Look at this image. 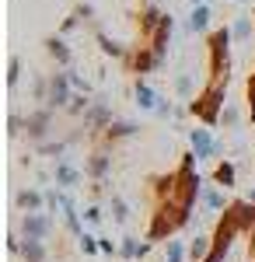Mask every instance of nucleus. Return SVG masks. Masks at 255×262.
Listing matches in <instances>:
<instances>
[{
	"instance_id": "37998d69",
	"label": "nucleus",
	"mask_w": 255,
	"mask_h": 262,
	"mask_svg": "<svg viewBox=\"0 0 255 262\" xmlns=\"http://www.w3.org/2000/svg\"><path fill=\"white\" fill-rule=\"evenodd\" d=\"M248 200H252V203H255V185H252V189H248Z\"/></svg>"
},
{
	"instance_id": "7c9ffc66",
	"label": "nucleus",
	"mask_w": 255,
	"mask_h": 262,
	"mask_svg": "<svg viewBox=\"0 0 255 262\" xmlns=\"http://www.w3.org/2000/svg\"><path fill=\"white\" fill-rule=\"evenodd\" d=\"M77 245H80V252H84V255H98V252H101L98 238H95V234H88V231L77 238Z\"/></svg>"
},
{
	"instance_id": "9d476101",
	"label": "nucleus",
	"mask_w": 255,
	"mask_h": 262,
	"mask_svg": "<svg viewBox=\"0 0 255 262\" xmlns=\"http://www.w3.org/2000/svg\"><path fill=\"white\" fill-rule=\"evenodd\" d=\"M109 171H112V154H109V147L91 150V154L84 158V175H88V179H109Z\"/></svg>"
},
{
	"instance_id": "0eeeda50",
	"label": "nucleus",
	"mask_w": 255,
	"mask_h": 262,
	"mask_svg": "<svg viewBox=\"0 0 255 262\" xmlns=\"http://www.w3.org/2000/svg\"><path fill=\"white\" fill-rule=\"evenodd\" d=\"M49 129H53V108H49V105L25 116V133H28V140L42 143L46 137H49Z\"/></svg>"
},
{
	"instance_id": "a211bd4d",
	"label": "nucleus",
	"mask_w": 255,
	"mask_h": 262,
	"mask_svg": "<svg viewBox=\"0 0 255 262\" xmlns=\"http://www.w3.org/2000/svg\"><path fill=\"white\" fill-rule=\"evenodd\" d=\"M210 18H214V11H210L206 4H199V7H193V14H189V25H185V28H189L193 35H203V32L210 28Z\"/></svg>"
},
{
	"instance_id": "2f4dec72",
	"label": "nucleus",
	"mask_w": 255,
	"mask_h": 262,
	"mask_svg": "<svg viewBox=\"0 0 255 262\" xmlns=\"http://www.w3.org/2000/svg\"><path fill=\"white\" fill-rule=\"evenodd\" d=\"M18 81H21V56L14 53V56L7 60V84H11V88H18Z\"/></svg>"
},
{
	"instance_id": "f3484780",
	"label": "nucleus",
	"mask_w": 255,
	"mask_h": 262,
	"mask_svg": "<svg viewBox=\"0 0 255 262\" xmlns=\"http://www.w3.org/2000/svg\"><path fill=\"white\" fill-rule=\"evenodd\" d=\"M214 182L220 185V189H235V185H238V168H235V161H227V158H224V161L217 164V168H214Z\"/></svg>"
},
{
	"instance_id": "2eb2a0df",
	"label": "nucleus",
	"mask_w": 255,
	"mask_h": 262,
	"mask_svg": "<svg viewBox=\"0 0 255 262\" xmlns=\"http://www.w3.org/2000/svg\"><path fill=\"white\" fill-rule=\"evenodd\" d=\"M42 46H46V53H49L59 67H70V63H74V53H70V46H67V39H63L59 32H56V35H46Z\"/></svg>"
},
{
	"instance_id": "dca6fc26",
	"label": "nucleus",
	"mask_w": 255,
	"mask_h": 262,
	"mask_svg": "<svg viewBox=\"0 0 255 262\" xmlns=\"http://www.w3.org/2000/svg\"><path fill=\"white\" fill-rule=\"evenodd\" d=\"M133 98H137V105L143 108V112H154L157 101H161V95H157V91L143 81V77H137V84H133Z\"/></svg>"
},
{
	"instance_id": "ea45409f",
	"label": "nucleus",
	"mask_w": 255,
	"mask_h": 262,
	"mask_svg": "<svg viewBox=\"0 0 255 262\" xmlns=\"http://www.w3.org/2000/svg\"><path fill=\"white\" fill-rule=\"evenodd\" d=\"M84 221H88V224H101V206H98V203H91V206L84 210Z\"/></svg>"
},
{
	"instance_id": "412c9836",
	"label": "nucleus",
	"mask_w": 255,
	"mask_h": 262,
	"mask_svg": "<svg viewBox=\"0 0 255 262\" xmlns=\"http://www.w3.org/2000/svg\"><path fill=\"white\" fill-rule=\"evenodd\" d=\"M199 200H203V206H206L210 213H217V210H227V206H231V203L224 200V192L217 189V182H214V185H206V189H203V196H199Z\"/></svg>"
},
{
	"instance_id": "b1692460",
	"label": "nucleus",
	"mask_w": 255,
	"mask_h": 262,
	"mask_svg": "<svg viewBox=\"0 0 255 262\" xmlns=\"http://www.w3.org/2000/svg\"><path fill=\"white\" fill-rule=\"evenodd\" d=\"M91 105H95V101L88 98V95H84V91H77V95H74V98H70V105H67V108H63V112H67V116H70V119H84V112H88V108H91Z\"/></svg>"
},
{
	"instance_id": "4468645a",
	"label": "nucleus",
	"mask_w": 255,
	"mask_h": 262,
	"mask_svg": "<svg viewBox=\"0 0 255 262\" xmlns=\"http://www.w3.org/2000/svg\"><path fill=\"white\" fill-rule=\"evenodd\" d=\"M161 18H164V11H157V7H151V4H143V11H140V18H137L140 42H151V35L157 32V25H161Z\"/></svg>"
},
{
	"instance_id": "c03bdc74",
	"label": "nucleus",
	"mask_w": 255,
	"mask_h": 262,
	"mask_svg": "<svg viewBox=\"0 0 255 262\" xmlns=\"http://www.w3.org/2000/svg\"><path fill=\"white\" fill-rule=\"evenodd\" d=\"M189 4H193V7H199V4H206V0H189Z\"/></svg>"
},
{
	"instance_id": "39448f33",
	"label": "nucleus",
	"mask_w": 255,
	"mask_h": 262,
	"mask_svg": "<svg viewBox=\"0 0 255 262\" xmlns=\"http://www.w3.org/2000/svg\"><path fill=\"white\" fill-rule=\"evenodd\" d=\"M126 67H130V74H151V70H157V67H161V56H157L154 49H151V46H147V42H143V46H133V49H130V56H126Z\"/></svg>"
},
{
	"instance_id": "1a4fd4ad",
	"label": "nucleus",
	"mask_w": 255,
	"mask_h": 262,
	"mask_svg": "<svg viewBox=\"0 0 255 262\" xmlns=\"http://www.w3.org/2000/svg\"><path fill=\"white\" fill-rule=\"evenodd\" d=\"M53 182H56L59 189H77L80 182H84V168H77L70 158H59L56 168H53Z\"/></svg>"
},
{
	"instance_id": "f8f14e48",
	"label": "nucleus",
	"mask_w": 255,
	"mask_h": 262,
	"mask_svg": "<svg viewBox=\"0 0 255 262\" xmlns=\"http://www.w3.org/2000/svg\"><path fill=\"white\" fill-rule=\"evenodd\" d=\"M14 210L18 213H42L46 210V192H39V189H18L14 192Z\"/></svg>"
},
{
	"instance_id": "de8ad7c7",
	"label": "nucleus",
	"mask_w": 255,
	"mask_h": 262,
	"mask_svg": "<svg viewBox=\"0 0 255 262\" xmlns=\"http://www.w3.org/2000/svg\"><path fill=\"white\" fill-rule=\"evenodd\" d=\"M252 18H255V11H252Z\"/></svg>"
},
{
	"instance_id": "cd10ccee",
	"label": "nucleus",
	"mask_w": 255,
	"mask_h": 262,
	"mask_svg": "<svg viewBox=\"0 0 255 262\" xmlns=\"http://www.w3.org/2000/svg\"><path fill=\"white\" fill-rule=\"evenodd\" d=\"M189 259V248H182V242H172L168 238V245H164V262H185Z\"/></svg>"
},
{
	"instance_id": "bb28decb",
	"label": "nucleus",
	"mask_w": 255,
	"mask_h": 262,
	"mask_svg": "<svg viewBox=\"0 0 255 262\" xmlns=\"http://www.w3.org/2000/svg\"><path fill=\"white\" fill-rule=\"evenodd\" d=\"M109 210H112V221L116 224L130 221V203L122 200V196H109Z\"/></svg>"
},
{
	"instance_id": "f257e3e1",
	"label": "nucleus",
	"mask_w": 255,
	"mask_h": 262,
	"mask_svg": "<svg viewBox=\"0 0 255 262\" xmlns=\"http://www.w3.org/2000/svg\"><path fill=\"white\" fill-rule=\"evenodd\" d=\"M227 84H231V77H210L206 88L189 101V116H196L203 126H220V112H224V101H227Z\"/></svg>"
},
{
	"instance_id": "5701e85b",
	"label": "nucleus",
	"mask_w": 255,
	"mask_h": 262,
	"mask_svg": "<svg viewBox=\"0 0 255 262\" xmlns=\"http://www.w3.org/2000/svg\"><path fill=\"white\" fill-rule=\"evenodd\" d=\"M210 248H214V238H203V234H196V238L189 242V262H203L206 255H210Z\"/></svg>"
},
{
	"instance_id": "f704fd0d",
	"label": "nucleus",
	"mask_w": 255,
	"mask_h": 262,
	"mask_svg": "<svg viewBox=\"0 0 255 262\" xmlns=\"http://www.w3.org/2000/svg\"><path fill=\"white\" fill-rule=\"evenodd\" d=\"M105 185H109L105 179H91V185H88V196H91V200H105V196H112Z\"/></svg>"
},
{
	"instance_id": "6ab92c4d",
	"label": "nucleus",
	"mask_w": 255,
	"mask_h": 262,
	"mask_svg": "<svg viewBox=\"0 0 255 262\" xmlns=\"http://www.w3.org/2000/svg\"><path fill=\"white\" fill-rule=\"evenodd\" d=\"M21 259L25 262H46L49 259V248H46V242H39V238H25V245H21Z\"/></svg>"
},
{
	"instance_id": "20e7f679",
	"label": "nucleus",
	"mask_w": 255,
	"mask_h": 262,
	"mask_svg": "<svg viewBox=\"0 0 255 262\" xmlns=\"http://www.w3.org/2000/svg\"><path fill=\"white\" fill-rule=\"evenodd\" d=\"M189 147L196 150L199 161H210L217 154H224V143L214 140V133L206 129V126H196V129H189Z\"/></svg>"
},
{
	"instance_id": "a19ab883",
	"label": "nucleus",
	"mask_w": 255,
	"mask_h": 262,
	"mask_svg": "<svg viewBox=\"0 0 255 262\" xmlns=\"http://www.w3.org/2000/svg\"><path fill=\"white\" fill-rule=\"evenodd\" d=\"M98 245H101V255H119V245L112 238H98Z\"/></svg>"
},
{
	"instance_id": "aec40b11",
	"label": "nucleus",
	"mask_w": 255,
	"mask_h": 262,
	"mask_svg": "<svg viewBox=\"0 0 255 262\" xmlns=\"http://www.w3.org/2000/svg\"><path fill=\"white\" fill-rule=\"evenodd\" d=\"M95 39H98V46H101V53H105V56H112V60H126V56H130V49H126V46H119L116 39H109L101 28L95 32Z\"/></svg>"
},
{
	"instance_id": "c756f323",
	"label": "nucleus",
	"mask_w": 255,
	"mask_h": 262,
	"mask_svg": "<svg viewBox=\"0 0 255 262\" xmlns=\"http://www.w3.org/2000/svg\"><path fill=\"white\" fill-rule=\"evenodd\" d=\"M238 122H241V108H238V105H224V112H220V126L231 129V126H238Z\"/></svg>"
},
{
	"instance_id": "4be33fe9",
	"label": "nucleus",
	"mask_w": 255,
	"mask_h": 262,
	"mask_svg": "<svg viewBox=\"0 0 255 262\" xmlns=\"http://www.w3.org/2000/svg\"><path fill=\"white\" fill-rule=\"evenodd\" d=\"M70 137H67V140H42V143H35V154H46V158H63V154H67V147H70Z\"/></svg>"
},
{
	"instance_id": "4c0bfd02",
	"label": "nucleus",
	"mask_w": 255,
	"mask_h": 262,
	"mask_svg": "<svg viewBox=\"0 0 255 262\" xmlns=\"http://www.w3.org/2000/svg\"><path fill=\"white\" fill-rule=\"evenodd\" d=\"M175 112H178V108H175V105H172L168 98H161V101H157V108H154L157 119H168V116H175Z\"/></svg>"
},
{
	"instance_id": "c9c22d12",
	"label": "nucleus",
	"mask_w": 255,
	"mask_h": 262,
	"mask_svg": "<svg viewBox=\"0 0 255 262\" xmlns=\"http://www.w3.org/2000/svg\"><path fill=\"white\" fill-rule=\"evenodd\" d=\"M7 133H11V137H21V133H25V116L11 112V116H7Z\"/></svg>"
},
{
	"instance_id": "ddd939ff",
	"label": "nucleus",
	"mask_w": 255,
	"mask_h": 262,
	"mask_svg": "<svg viewBox=\"0 0 255 262\" xmlns=\"http://www.w3.org/2000/svg\"><path fill=\"white\" fill-rule=\"evenodd\" d=\"M172 32H175V18H172V14H164V18H161V25H157V32L151 35V42H147V46L154 49L161 60L168 56V42H172Z\"/></svg>"
},
{
	"instance_id": "423d86ee",
	"label": "nucleus",
	"mask_w": 255,
	"mask_h": 262,
	"mask_svg": "<svg viewBox=\"0 0 255 262\" xmlns=\"http://www.w3.org/2000/svg\"><path fill=\"white\" fill-rule=\"evenodd\" d=\"M112 119H116V116H112V108H109L105 101H95V105H91V108L84 112V119H80V122H84V129H88V133H91V137L98 140L101 133H105V129L112 126Z\"/></svg>"
},
{
	"instance_id": "6e6552de",
	"label": "nucleus",
	"mask_w": 255,
	"mask_h": 262,
	"mask_svg": "<svg viewBox=\"0 0 255 262\" xmlns=\"http://www.w3.org/2000/svg\"><path fill=\"white\" fill-rule=\"evenodd\" d=\"M70 91H74L70 74H67V70H63V74H53V77H49V98H46V105H49L53 112H56V108H67L70 98H74Z\"/></svg>"
},
{
	"instance_id": "c85d7f7f",
	"label": "nucleus",
	"mask_w": 255,
	"mask_h": 262,
	"mask_svg": "<svg viewBox=\"0 0 255 262\" xmlns=\"http://www.w3.org/2000/svg\"><path fill=\"white\" fill-rule=\"evenodd\" d=\"M245 101H248V122H255V70L248 74V81H245Z\"/></svg>"
},
{
	"instance_id": "7ed1b4c3",
	"label": "nucleus",
	"mask_w": 255,
	"mask_h": 262,
	"mask_svg": "<svg viewBox=\"0 0 255 262\" xmlns=\"http://www.w3.org/2000/svg\"><path fill=\"white\" fill-rule=\"evenodd\" d=\"M53 231H56V224L49 217V210H42V213H21L18 217V234L21 238H39V242H46Z\"/></svg>"
},
{
	"instance_id": "a878e982",
	"label": "nucleus",
	"mask_w": 255,
	"mask_h": 262,
	"mask_svg": "<svg viewBox=\"0 0 255 262\" xmlns=\"http://www.w3.org/2000/svg\"><path fill=\"white\" fill-rule=\"evenodd\" d=\"M140 248H143V242L130 234V238H122V242H119V255H122V259H130V262H137L140 259Z\"/></svg>"
},
{
	"instance_id": "393cba45",
	"label": "nucleus",
	"mask_w": 255,
	"mask_h": 262,
	"mask_svg": "<svg viewBox=\"0 0 255 262\" xmlns=\"http://www.w3.org/2000/svg\"><path fill=\"white\" fill-rule=\"evenodd\" d=\"M231 35H235V42H248L255 35V18H235Z\"/></svg>"
},
{
	"instance_id": "e433bc0d",
	"label": "nucleus",
	"mask_w": 255,
	"mask_h": 262,
	"mask_svg": "<svg viewBox=\"0 0 255 262\" xmlns=\"http://www.w3.org/2000/svg\"><path fill=\"white\" fill-rule=\"evenodd\" d=\"M67 74H70V84H74V91H84V95H91V84L84 81L77 70H70V67H67Z\"/></svg>"
},
{
	"instance_id": "9b49d317",
	"label": "nucleus",
	"mask_w": 255,
	"mask_h": 262,
	"mask_svg": "<svg viewBox=\"0 0 255 262\" xmlns=\"http://www.w3.org/2000/svg\"><path fill=\"white\" fill-rule=\"evenodd\" d=\"M137 133H140V126H137V122L112 119V126H109V129H105V133L98 137V143H101V147H116L119 140H130V137H137Z\"/></svg>"
},
{
	"instance_id": "473e14b6",
	"label": "nucleus",
	"mask_w": 255,
	"mask_h": 262,
	"mask_svg": "<svg viewBox=\"0 0 255 262\" xmlns=\"http://www.w3.org/2000/svg\"><path fill=\"white\" fill-rule=\"evenodd\" d=\"M175 95L178 98H193V77L189 74H178L175 77Z\"/></svg>"
},
{
	"instance_id": "a18cd8bd",
	"label": "nucleus",
	"mask_w": 255,
	"mask_h": 262,
	"mask_svg": "<svg viewBox=\"0 0 255 262\" xmlns=\"http://www.w3.org/2000/svg\"><path fill=\"white\" fill-rule=\"evenodd\" d=\"M140 4H151V0H140Z\"/></svg>"
},
{
	"instance_id": "79ce46f5",
	"label": "nucleus",
	"mask_w": 255,
	"mask_h": 262,
	"mask_svg": "<svg viewBox=\"0 0 255 262\" xmlns=\"http://www.w3.org/2000/svg\"><path fill=\"white\" fill-rule=\"evenodd\" d=\"M77 25H80V18H77V14H70V18H67L63 25H59V35H70V32H74Z\"/></svg>"
},
{
	"instance_id": "58836bf2",
	"label": "nucleus",
	"mask_w": 255,
	"mask_h": 262,
	"mask_svg": "<svg viewBox=\"0 0 255 262\" xmlns=\"http://www.w3.org/2000/svg\"><path fill=\"white\" fill-rule=\"evenodd\" d=\"M74 14H77L80 21H95V7H91V4H77V7H74Z\"/></svg>"
},
{
	"instance_id": "49530a36",
	"label": "nucleus",
	"mask_w": 255,
	"mask_h": 262,
	"mask_svg": "<svg viewBox=\"0 0 255 262\" xmlns=\"http://www.w3.org/2000/svg\"><path fill=\"white\" fill-rule=\"evenodd\" d=\"M235 4H245V0H235Z\"/></svg>"
},
{
	"instance_id": "f03ea898",
	"label": "nucleus",
	"mask_w": 255,
	"mask_h": 262,
	"mask_svg": "<svg viewBox=\"0 0 255 262\" xmlns=\"http://www.w3.org/2000/svg\"><path fill=\"white\" fill-rule=\"evenodd\" d=\"M231 28H214L210 39H206V67H210V77H231Z\"/></svg>"
},
{
	"instance_id": "72a5a7b5",
	"label": "nucleus",
	"mask_w": 255,
	"mask_h": 262,
	"mask_svg": "<svg viewBox=\"0 0 255 262\" xmlns=\"http://www.w3.org/2000/svg\"><path fill=\"white\" fill-rule=\"evenodd\" d=\"M32 98L35 101L49 98V77H35V81H32Z\"/></svg>"
}]
</instances>
